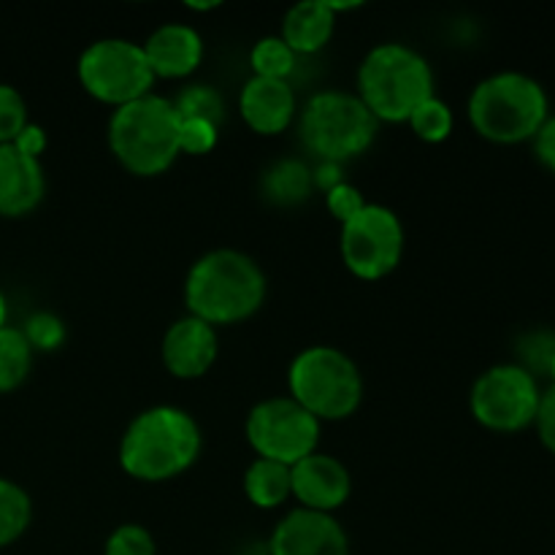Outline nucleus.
Returning a JSON list of instances; mask_svg holds the SVG:
<instances>
[{
    "mask_svg": "<svg viewBox=\"0 0 555 555\" xmlns=\"http://www.w3.org/2000/svg\"><path fill=\"white\" fill-rule=\"evenodd\" d=\"M14 146H16V150L25 152V155H30V157H36V160H41L43 150H47V133H43L41 125L30 122L25 130H22L20 135H16Z\"/></svg>",
    "mask_w": 555,
    "mask_h": 555,
    "instance_id": "72a5a7b5",
    "label": "nucleus"
},
{
    "mask_svg": "<svg viewBox=\"0 0 555 555\" xmlns=\"http://www.w3.org/2000/svg\"><path fill=\"white\" fill-rule=\"evenodd\" d=\"M103 555H157L155 537L141 524H122L106 537Z\"/></svg>",
    "mask_w": 555,
    "mask_h": 555,
    "instance_id": "cd10ccee",
    "label": "nucleus"
},
{
    "mask_svg": "<svg viewBox=\"0 0 555 555\" xmlns=\"http://www.w3.org/2000/svg\"><path fill=\"white\" fill-rule=\"evenodd\" d=\"M518 366L534 374L537 379L547 377V369H551V361L555 358V331H529L518 341Z\"/></svg>",
    "mask_w": 555,
    "mask_h": 555,
    "instance_id": "a878e982",
    "label": "nucleus"
},
{
    "mask_svg": "<svg viewBox=\"0 0 555 555\" xmlns=\"http://www.w3.org/2000/svg\"><path fill=\"white\" fill-rule=\"evenodd\" d=\"M33 520V499L20 482L0 477V547L20 540Z\"/></svg>",
    "mask_w": 555,
    "mask_h": 555,
    "instance_id": "4be33fe9",
    "label": "nucleus"
},
{
    "mask_svg": "<svg viewBox=\"0 0 555 555\" xmlns=\"http://www.w3.org/2000/svg\"><path fill=\"white\" fill-rule=\"evenodd\" d=\"M363 374L334 345L304 347L287 369V396L320 423L347 421L363 404Z\"/></svg>",
    "mask_w": 555,
    "mask_h": 555,
    "instance_id": "423d86ee",
    "label": "nucleus"
},
{
    "mask_svg": "<svg viewBox=\"0 0 555 555\" xmlns=\"http://www.w3.org/2000/svg\"><path fill=\"white\" fill-rule=\"evenodd\" d=\"M314 190L312 168L296 157H282L271 163L260 177V193L274 206H298L309 201Z\"/></svg>",
    "mask_w": 555,
    "mask_h": 555,
    "instance_id": "6ab92c4d",
    "label": "nucleus"
},
{
    "mask_svg": "<svg viewBox=\"0 0 555 555\" xmlns=\"http://www.w3.org/2000/svg\"><path fill=\"white\" fill-rule=\"evenodd\" d=\"M182 117L171 98L157 92L117 106L108 117V150L125 171L135 177H160L182 155L179 150Z\"/></svg>",
    "mask_w": 555,
    "mask_h": 555,
    "instance_id": "7ed1b4c3",
    "label": "nucleus"
},
{
    "mask_svg": "<svg viewBox=\"0 0 555 555\" xmlns=\"http://www.w3.org/2000/svg\"><path fill=\"white\" fill-rule=\"evenodd\" d=\"M269 282L253 255L217 247L201 255L184 280L188 314L209 325H236L253 318L266 301Z\"/></svg>",
    "mask_w": 555,
    "mask_h": 555,
    "instance_id": "f257e3e1",
    "label": "nucleus"
},
{
    "mask_svg": "<svg viewBox=\"0 0 555 555\" xmlns=\"http://www.w3.org/2000/svg\"><path fill=\"white\" fill-rule=\"evenodd\" d=\"M531 146H534V157L540 160V166L555 173V114L542 122V128L531 139Z\"/></svg>",
    "mask_w": 555,
    "mask_h": 555,
    "instance_id": "473e14b6",
    "label": "nucleus"
},
{
    "mask_svg": "<svg viewBox=\"0 0 555 555\" xmlns=\"http://www.w3.org/2000/svg\"><path fill=\"white\" fill-rule=\"evenodd\" d=\"M244 496L258 509L282 507L293 496L291 466L255 455V461L244 472Z\"/></svg>",
    "mask_w": 555,
    "mask_h": 555,
    "instance_id": "aec40b11",
    "label": "nucleus"
},
{
    "mask_svg": "<svg viewBox=\"0 0 555 555\" xmlns=\"http://www.w3.org/2000/svg\"><path fill=\"white\" fill-rule=\"evenodd\" d=\"M30 125L27 103L14 85L0 81V144H14L16 135Z\"/></svg>",
    "mask_w": 555,
    "mask_h": 555,
    "instance_id": "bb28decb",
    "label": "nucleus"
},
{
    "mask_svg": "<svg viewBox=\"0 0 555 555\" xmlns=\"http://www.w3.org/2000/svg\"><path fill=\"white\" fill-rule=\"evenodd\" d=\"M469 122L493 144H524L551 117V98L534 76L524 70H496L472 90L466 103Z\"/></svg>",
    "mask_w": 555,
    "mask_h": 555,
    "instance_id": "20e7f679",
    "label": "nucleus"
},
{
    "mask_svg": "<svg viewBox=\"0 0 555 555\" xmlns=\"http://www.w3.org/2000/svg\"><path fill=\"white\" fill-rule=\"evenodd\" d=\"M76 74L87 95L114 108L150 95L157 81L146 63L144 47L119 36L92 41L79 54Z\"/></svg>",
    "mask_w": 555,
    "mask_h": 555,
    "instance_id": "6e6552de",
    "label": "nucleus"
},
{
    "mask_svg": "<svg viewBox=\"0 0 555 555\" xmlns=\"http://www.w3.org/2000/svg\"><path fill=\"white\" fill-rule=\"evenodd\" d=\"M379 122L356 92L320 90L298 114L304 146L320 163H341L363 155L377 139Z\"/></svg>",
    "mask_w": 555,
    "mask_h": 555,
    "instance_id": "0eeeda50",
    "label": "nucleus"
},
{
    "mask_svg": "<svg viewBox=\"0 0 555 555\" xmlns=\"http://www.w3.org/2000/svg\"><path fill=\"white\" fill-rule=\"evenodd\" d=\"M220 139V125L209 119H182L179 130V150L182 155H209Z\"/></svg>",
    "mask_w": 555,
    "mask_h": 555,
    "instance_id": "c756f323",
    "label": "nucleus"
},
{
    "mask_svg": "<svg viewBox=\"0 0 555 555\" xmlns=\"http://www.w3.org/2000/svg\"><path fill=\"white\" fill-rule=\"evenodd\" d=\"M366 204L369 201L363 198L361 190L350 182H339L336 188H331L328 193H325V206H328L331 217L339 220V225L350 220V217H356Z\"/></svg>",
    "mask_w": 555,
    "mask_h": 555,
    "instance_id": "7c9ffc66",
    "label": "nucleus"
},
{
    "mask_svg": "<svg viewBox=\"0 0 555 555\" xmlns=\"http://www.w3.org/2000/svg\"><path fill=\"white\" fill-rule=\"evenodd\" d=\"M204 437L188 410L155 404L141 410L119 439V466L139 482H168L198 461Z\"/></svg>",
    "mask_w": 555,
    "mask_h": 555,
    "instance_id": "f03ea898",
    "label": "nucleus"
},
{
    "mask_svg": "<svg viewBox=\"0 0 555 555\" xmlns=\"http://www.w3.org/2000/svg\"><path fill=\"white\" fill-rule=\"evenodd\" d=\"M238 112L249 130L260 135L285 133L298 117L296 90L287 79H263L253 76L238 92Z\"/></svg>",
    "mask_w": 555,
    "mask_h": 555,
    "instance_id": "2eb2a0df",
    "label": "nucleus"
},
{
    "mask_svg": "<svg viewBox=\"0 0 555 555\" xmlns=\"http://www.w3.org/2000/svg\"><path fill=\"white\" fill-rule=\"evenodd\" d=\"M5 320H9V301H5L3 291H0V328H3V325H9Z\"/></svg>",
    "mask_w": 555,
    "mask_h": 555,
    "instance_id": "f704fd0d",
    "label": "nucleus"
},
{
    "mask_svg": "<svg viewBox=\"0 0 555 555\" xmlns=\"http://www.w3.org/2000/svg\"><path fill=\"white\" fill-rule=\"evenodd\" d=\"M291 488L298 507L314 513H331L345 507L352 493L350 469L328 453H312L291 466Z\"/></svg>",
    "mask_w": 555,
    "mask_h": 555,
    "instance_id": "4468645a",
    "label": "nucleus"
},
{
    "mask_svg": "<svg viewBox=\"0 0 555 555\" xmlns=\"http://www.w3.org/2000/svg\"><path fill=\"white\" fill-rule=\"evenodd\" d=\"M547 379H551V385H555V358L551 361V369H547Z\"/></svg>",
    "mask_w": 555,
    "mask_h": 555,
    "instance_id": "c9c22d12",
    "label": "nucleus"
},
{
    "mask_svg": "<svg viewBox=\"0 0 555 555\" xmlns=\"http://www.w3.org/2000/svg\"><path fill=\"white\" fill-rule=\"evenodd\" d=\"M155 79H184L204 60V38L193 25L166 22L141 43Z\"/></svg>",
    "mask_w": 555,
    "mask_h": 555,
    "instance_id": "dca6fc26",
    "label": "nucleus"
},
{
    "mask_svg": "<svg viewBox=\"0 0 555 555\" xmlns=\"http://www.w3.org/2000/svg\"><path fill=\"white\" fill-rule=\"evenodd\" d=\"M356 95L377 122H406L410 114L434 95V68L410 43H377L358 65Z\"/></svg>",
    "mask_w": 555,
    "mask_h": 555,
    "instance_id": "39448f33",
    "label": "nucleus"
},
{
    "mask_svg": "<svg viewBox=\"0 0 555 555\" xmlns=\"http://www.w3.org/2000/svg\"><path fill=\"white\" fill-rule=\"evenodd\" d=\"M540 399L542 388L534 374L518 363H496L472 383L469 410L488 431L518 434L534 426Z\"/></svg>",
    "mask_w": 555,
    "mask_h": 555,
    "instance_id": "1a4fd4ad",
    "label": "nucleus"
},
{
    "mask_svg": "<svg viewBox=\"0 0 555 555\" xmlns=\"http://www.w3.org/2000/svg\"><path fill=\"white\" fill-rule=\"evenodd\" d=\"M404 222L390 206L366 204L356 217L341 222L339 249L347 271L363 282L393 274L404 258Z\"/></svg>",
    "mask_w": 555,
    "mask_h": 555,
    "instance_id": "9d476101",
    "label": "nucleus"
},
{
    "mask_svg": "<svg viewBox=\"0 0 555 555\" xmlns=\"http://www.w3.org/2000/svg\"><path fill=\"white\" fill-rule=\"evenodd\" d=\"M296 57L298 54L280 36H263L249 52V65H253V76L287 79L296 68Z\"/></svg>",
    "mask_w": 555,
    "mask_h": 555,
    "instance_id": "b1692460",
    "label": "nucleus"
},
{
    "mask_svg": "<svg viewBox=\"0 0 555 555\" xmlns=\"http://www.w3.org/2000/svg\"><path fill=\"white\" fill-rule=\"evenodd\" d=\"M271 555H350V540L331 513L296 507L274 526Z\"/></svg>",
    "mask_w": 555,
    "mask_h": 555,
    "instance_id": "f8f14e48",
    "label": "nucleus"
},
{
    "mask_svg": "<svg viewBox=\"0 0 555 555\" xmlns=\"http://www.w3.org/2000/svg\"><path fill=\"white\" fill-rule=\"evenodd\" d=\"M22 334L30 341L33 352H54L65 341V323L52 312H36L27 318Z\"/></svg>",
    "mask_w": 555,
    "mask_h": 555,
    "instance_id": "c85d7f7f",
    "label": "nucleus"
},
{
    "mask_svg": "<svg viewBox=\"0 0 555 555\" xmlns=\"http://www.w3.org/2000/svg\"><path fill=\"white\" fill-rule=\"evenodd\" d=\"M334 27L336 14L328 0H301L287 9L280 38L296 54H314L331 41Z\"/></svg>",
    "mask_w": 555,
    "mask_h": 555,
    "instance_id": "a211bd4d",
    "label": "nucleus"
},
{
    "mask_svg": "<svg viewBox=\"0 0 555 555\" xmlns=\"http://www.w3.org/2000/svg\"><path fill=\"white\" fill-rule=\"evenodd\" d=\"M220 339H217L215 325L204 320L184 314L173 320L160 341L163 366L177 379H198L215 366Z\"/></svg>",
    "mask_w": 555,
    "mask_h": 555,
    "instance_id": "ddd939ff",
    "label": "nucleus"
},
{
    "mask_svg": "<svg viewBox=\"0 0 555 555\" xmlns=\"http://www.w3.org/2000/svg\"><path fill=\"white\" fill-rule=\"evenodd\" d=\"M534 428L542 448L555 455V385H547V390H542L540 410H537V417H534Z\"/></svg>",
    "mask_w": 555,
    "mask_h": 555,
    "instance_id": "2f4dec72",
    "label": "nucleus"
},
{
    "mask_svg": "<svg viewBox=\"0 0 555 555\" xmlns=\"http://www.w3.org/2000/svg\"><path fill=\"white\" fill-rule=\"evenodd\" d=\"M323 423L309 415L291 396H271L249 410L244 434L258 459L296 466L320 450Z\"/></svg>",
    "mask_w": 555,
    "mask_h": 555,
    "instance_id": "9b49d317",
    "label": "nucleus"
},
{
    "mask_svg": "<svg viewBox=\"0 0 555 555\" xmlns=\"http://www.w3.org/2000/svg\"><path fill=\"white\" fill-rule=\"evenodd\" d=\"M33 347L22 328L3 325L0 328V393H11L27 379L33 369Z\"/></svg>",
    "mask_w": 555,
    "mask_h": 555,
    "instance_id": "412c9836",
    "label": "nucleus"
},
{
    "mask_svg": "<svg viewBox=\"0 0 555 555\" xmlns=\"http://www.w3.org/2000/svg\"><path fill=\"white\" fill-rule=\"evenodd\" d=\"M173 108L182 119H209L220 125L225 119V101L220 92L209 85H190L173 98Z\"/></svg>",
    "mask_w": 555,
    "mask_h": 555,
    "instance_id": "393cba45",
    "label": "nucleus"
},
{
    "mask_svg": "<svg viewBox=\"0 0 555 555\" xmlns=\"http://www.w3.org/2000/svg\"><path fill=\"white\" fill-rule=\"evenodd\" d=\"M406 122H410L412 133H415L417 139L426 141V144H439V141L450 139L455 117H453V108H450L442 98L431 95L410 114Z\"/></svg>",
    "mask_w": 555,
    "mask_h": 555,
    "instance_id": "5701e85b",
    "label": "nucleus"
},
{
    "mask_svg": "<svg viewBox=\"0 0 555 555\" xmlns=\"http://www.w3.org/2000/svg\"><path fill=\"white\" fill-rule=\"evenodd\" d=\"M47 195V173L41 160L25 155L14 144H0V215L25 217Z\"/></svg>",
    "mask_w": 555,
    "mask_h": 555,
    "instance_id": "f3484780",
    "label": "nucleus"
}]
</instances>
